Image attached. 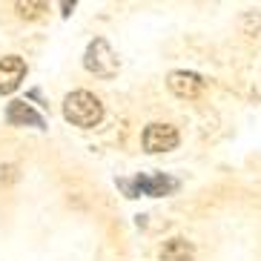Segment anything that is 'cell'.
Listing matches in <instances>:
<instances>
[{
  "instance_id": "cell-3",
  "label": "cell",
  "mask_w": 261,
  "mask_h": 261,
  "mask_svg": "<svg viewBox=\"0 0 261 261\" xmlns=\"http://www.w3.org/2000/svg\"><path fill=\"white\" fill-rule=\"evenodd\" d=\"M178 146V129L169 123H149L144 129V149L146 152H169Z\"/></svg>"
},
{
  "instance_id": "cell-7",
  "label": "cell",
  "mask_w": 261,
  "mask_h": 261,
  "mask_svg": "<svg viewBox=\"0 0 261 261\" xmlns=\"http://www.w3.org/2000/svg\"><path fill=\"white\" fill-rule=\"evenodd\" d=\"M6 118H9V123H32V126H43V118H40L38 112L26 103V100H15V103H9Z\"/></svg>"
},
{
  "instance_id": "cell-1",
  "label": "cell",
  "mask_w": 261,
  "mask_h": 261,
  "mask_svg": "<svg viewBox=\"0 0 261 261\" xmlns=\"http://www.w3.org/2000/svg\"><path fill=\"white\" fill-rule=\"evenodd\" d=\"M63 118H66L72 126H84V129L98 126L100 118H103V103H100L92 92L77 89V92L63 98Z\"/></svg>"
},
{
  "instance_id": "cell-9",
  "label": "cell",
  "mask_w": 261,
  "mask_h": 261,
  "mask_svg": "<svg viewBox=\"0 0 261 261\" xmlns=\"http://www.w3.org/2000/svg\"><path fill=\"white\" fill-rule=\"evenodd\" d=\"M15 9H17V15L20 17H40L49 6L46 3H15Z\"/></svg>"
},
{
  "instance_id": "cell-8",
  "label": "cell",
  "mask_w": 261,
  "mask_h": 261,
  "mask_svg": "<svg viewBox=\"0 0 261 261\" xmlns=\"http://www.w3.org/2000/svg\"><path fill=\"white\" fill-rule=\"evenodd\" d=\"M161 261H192V244L184 238H169L161 250Z\"/></svg>"
},
{
  "instance_id": "cell-4",
  "label": "cell",
  "mask_w": 261,
  "mask_h": 261,
  "mask_svg": "<svg viewBox=\"0 0 261 261\" xmlns=\"http://www.w3.org/2000/svg\"><path fill=\"white\" fill-rule=\"evenodd\" d=\"M23 77H26V61L23 58H17V55L3 58V61H0V95L15 92Z\"/></svg>"
},
{
  "instance_id": "cell-2",
  "label": "cell",
  "mask_w": 261,
  "mask_h": 261,
  "mask_svg": "<svg viewBox=\"0 0 261 261\" xmlns=\"http://www.w3.org/2000/svg\"><path fill=\"white\" fill-rule=\"evenodd\" d=\"M84 66L92 75L98 77H112L118 72V55L109 49L107 40H92L89 46H86V55H84Z\"/></svg>"
},
{
  "instance_id": "cell-6",
  "label": "cell",
  "mask_w": 261,
  "mask_h": 261,
  "mask_svg": "<svg viewBox=\"0 0 261 261\" xmlns=\"http://www.w3.org/2000/svg\"><path fill=\"white\" fill-rule=\"evenodd\" d=\"M169 190H175V181L172 178H164V175H152V178H135V187H129L132 195H138V192H144V195H167Z\"/></svg>"
},
{
  "instance_id": "cell-5",
  "label": "cell",
  "mask_w": 261,
  "mask_h": 261,
  "mask_svg": "<svg viewBox=\"0 0 261 261\" xmlns=\"http://www.w3.org/2000/svg\"><path fill=\"white\" fill-rule=\"evenodd\" d=\"M167 86H169V92L178 95V98H198L201 89H204V81L195 72H172Z\"/></svg>"
}]
</instances>
